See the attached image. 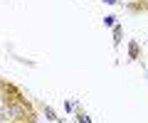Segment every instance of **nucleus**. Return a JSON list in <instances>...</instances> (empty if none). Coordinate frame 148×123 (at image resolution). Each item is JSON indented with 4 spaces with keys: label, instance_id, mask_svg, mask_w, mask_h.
<instances>
[{
    "label": "nucleus",
    "instance_id": "1",
    "mask_svg": "<svg viewBox=\"0 0 148 123\" xmlns=\"http://www.w3.org/2000/svg\"><path fill=\"white\" fill-rule=\"evenodd\" d=\"M8 116H10L12 121H17V118L25 116V108H22V106H8Z\"/></svg>",
    "mask_w": 148,
    "mask_h": 123
},
{
    "label": "nucleus",
    "instance_id": "2",
    "mask_svg": "<svg viewBox=\"0 0 148 123\" xmlns=\"http://www.w3.org/2000/svg\"><path fill=\"white\" fill-rule=\"evenodd\" d=\"M126 3H133V0H126Z\"/></svg>",
    "mask_w": 148,
    "mask_h": 123
}]
</instances>
